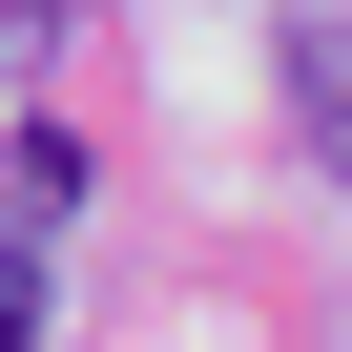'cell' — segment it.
I'll list each match as a JSON object with an SVG mask.
<instances>
[{
	"label": "cell",
	"mask_w": 352,
	"mask_h": 352,
	"mask_svg": "<svg viewBox=\"0 0 352 352\" xmlns=\"http://www.w3.org/2000/svg\"><path fill=\"white\" fill-rule=\"evenodd\" d=\"M270 83H290V124L331 145V187H352V0H290V21H270Z\"/></svg>",
	"instance_id": "6da1fadb"
},
{
	"label": "cell",
	"mask_w": 352,
	"mask_h": 352,
	"mask_svg": "<svg viewBox=\"0 0 352 352\" xmlns=\"http://www.w3.org/2000/svg\"><path fill=\"white\" fill-rule=\"evenodd\" d=\"M0 352H63V331H42V270H21V228H0Z\"/></svg>",
	"instance_id": "7a4b0ae2"
},
{
	"label": "cell",
	"mask_w": 352,
	"mask_h": 352,
	"mask_svg": "<svg viewBox=\"0 0 352 352\" xmlns=\"http://www.w3.org/2000/svg\"><path fill=\"white\" fill-rule=\"evenodd\" d=\"M0 21H63V0H0Z\"/></svg>",
	"instance_id": "3957f363"
}]
</instances>
